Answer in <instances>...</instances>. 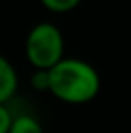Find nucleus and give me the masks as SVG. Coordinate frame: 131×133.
Here are the masks:
<instances>
[{
  "mask_svg": "<svg viewBox=\"0 0 131 133\" xmlns=\"http://www.w3.org/2000/svg\"><path fill=\"white\" fill-rule=\"evenodd\" d=\"M7 133H45L43 126L40 124V121L29 113H20V115H13L11 126Z\"/></svg>",
  "mask_w": 131,
  "mask_h": 133,
  "instance_id": "nucleus-4",
  "label": "nucleus"
},
{
  "mask_svg": "<svg viewBox=\"0 0 131 133\" xmlns=\"http://www.w3.org/2000/svg\"><path fill=\"white\" fill-rule=\"evenodd\" d=\"M23 49L34 70H50L65 58V36L56 23L40 22L27 32Z\"/></svg>",
  "mask_w": 131,
  "mask_h": 133,
  "instance_id": "nucleus-2",
  "label": "nucleus"
},
{
  "mask_svg": "<svg viewBox=\"0 0 131 133\" xmlns=\"http://www.w3.org/2000/svg\"><path fill=\"white\" fill-rule=\"evenodd\" d=\"M18 72L15 65L0 54V104H7L18 90Z\"/></svg>",
  "mask_w": 131,
  "mask_h": 133,
  "instance_id": "nucleus-3",
  "label": "nucleus"
},
{
  "mask_svg": "<svg viewBox=\"0 0 131 133\" xmlns=\"http://www.w3.org/2000/svg\"><path fill=\"white\" fill-rule=\"evenodd\" d=\"M101 90L95 66L79 58H63L49 70V92L66 104H86Z\"/></svg>",
  "mask_w": 131,
  "mask_h": 133,
  "instance_id": "nucleus-1",
  "label": "nucleus"
},
{
  "mask_svg": "<svg viewBox=\"0 0 131 133\" xmlns=\"http://www.w3.org/2000/svg\"><path fill=\"white\" fill-rule=\"evenodd\" d=\"M81 2H83V0H40V4L43 5L47 11L58 13V15H63V13L74 11Z\"/></svg>",
  "mask_w": 131,
  "mask_h": 133,
  "instance_id": "nucleus-5",
  "label": "nucleus"
},
{
  "mask_svg": "<svg viewBox=\"0 0 131 133\" xmlns=\"http://www.w3.org/2000/svg\"><path fill=\"white\" fill-rule=\"evenodd\" d=\"M13 121V113L7 108V104H0V133H7Z\"/></svg>",
  "mask_w": 131,
  "mask_h": 133,
  "instance_id": "nucleus-7",
  "label": "nucleus"
},
{
  "mask_svg": "<svg viewBox=\"0 0 131 133\" xmlns=\"http://www.w3.org/2000/svg\"><path fill=\"white\" fill-rule=\"evenodd\" d=\"M31 85L40 92L49 90V70H34L31 76Z\"/></svg>",
  "mask_w": 131,
  "mask_h": 133,
  "instance_id": "nucleus-6",
  "label": "nucleus"
}]
</instances>
